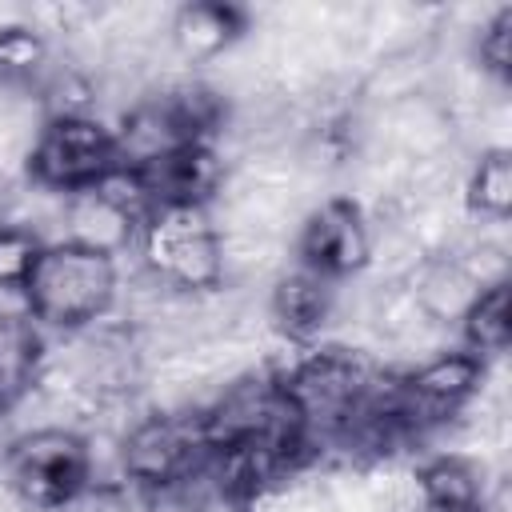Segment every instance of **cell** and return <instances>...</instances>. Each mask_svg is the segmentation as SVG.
<instances>
[{
  "mask_svg": "<svg viewBox=\"0 0 512 512\" xmlns=\"http://www.w3.org/2000/svg\"><path fill=\"white\" fill-rule=\"evenodd\" d=\"M56 512H128V500L112 484H92V488H84L76 500H68Z\"/></svg>",
  "mask_w": 512,
  "mask_h": 512,
  "instance_id": "cell-18",
  "label": "cell"
},
{
  "mask_svg": "<svg viewBox=\"0 0 512 512\" xmlns=\"http://www.w3.org/2000/svg\"><path fill=\"white\" fill-rule=\"evenodd\" d=\"M268 312H272V324L280 328V336H288L296 344H312L336 312V284L296 264L292 272H284L272 284Z\"/></svg>",
  "mask_w": 512,
  "mask_h": 512,
  "instance_id": "cell-8",
  "label": "cell"
},
{
  "mask_svg": "<svg viewBox=\"0 0 512 512\" xmlns=\"http://www.w3.org/2000/svg\"><path fill=\"white\" fill-rule=\"evenodd\" d=\"M296 264L340 284L372 264V228L352 196L320 200L296 236Z\"/></svg>",
  "mask_w": 512,
  "mask_h": 512,
  "instance_id": "cell-6",
  "label": "cell"
},
{
  "mask_svg": "<svg viewBox=\"0 0 512 512\" xmlns=\"http://www.w3.org/2000/svg\"><path fill=\"white\" fill-rule=\"evenodd\" d=\"M416 512H468L484 504L480 472L464 456H436L428 460L416 480Z\"/></svg>",
  "mask_w": 512,
  "mask_h": 512,
  "instance_id": "cell-12",
  "label": "cell"
},
{
  "mask_svg": "<svg viewBox=\"0 0 512 512\" xmlns=\"http://www.w3.org/2000/svg\"><path fill=\"white\" fill-rule=\"evenodd\" d=\"M0 224H4V188H0Z\"/></svg>",
  "mask_w": 512,
  "mask_h": 512,
  "instance_id": "cell-19",
  "label": "cell"
},
{
  "mask_svg": "<svg viewBox=\"0 0 512 512\" xmlns=\"http://www.w3.org/2000/svg\"><path fill=\"white\" fill-rule=\"evenodd\" d=\"M48 64V40L28 24H4L0 28V80L28 84Z\"/></svg>",
  "mask_w": 512,
  "mask_h": 512,
  "instance_id": "cell-16",
  "label": "cell"
},
{
  "mask_svg": "<svg viewBox=\"0 0 512 512\" xmlns=\"http://www.w3.org/2000/svg\"><path fill=\"white\" fill-rule=\"evenodd\" d=\"M248 28V12L236 8V4H224V0H196V4H184L172 12V48L200 64V60H216L220 52H228Z\"/></svg>",
  "mask_w": 512,
  "mask_h": 512,
  "instance_id": "cell-9",
  "label": "cell"
},
{
  "mask_svg": "<svg viewBox=\"0 0 512 512\" xmlns=\"http://www.w3.org/2000/svg\"><path fill=\"white\" fill-rule=\"evenodd\" d=\"M460 332H464V348L476 352L480 360H496L508 352L512 340V284L496 280L484 284L472 304L460 316Z\"/></svg>",
  "mask_w": 512,
  "mask_h": 512,
  "instance_id": "cell-13",
  "label": "cell"
},
{
  "mask_svg": "<svg viewBox=\"0 0 512 512\" xmlns=\"http://www.w3.org/2000/svg\"><path fill=\"white\" fill-rule=\"evenodd\" d=\"M208 456L200 412H148L120 440L124 480L156 496L200 484Z\"/></svg>",
  "mask_w": 512,
  "mask_h": 512,
  "instance_id": "cell-5",
  "label": "cell"
},
{
  "mask_svg": "<svg viewBox=\"0 0 512 512\" xmlns=\"http://www.w3.org/2000/svg\"><path fill=\"white\" fill-rule=\"evenodd\" d=\"M468 512H488V508H484V504H480V508H468Z\"/></svg>",
  "mask_w": 512,
  "mask_h": 512,
  "instance_id": "cell-20",
  "label": "cell"
},
{
  "mask_svg": "<svg viewBox=\"0 0 512 512\" xmlns=\"http://www.w3.org/2000/svg\"><path fill=\"white\" fill-rule=\"evenodd\" d=\"M476 60L488 76L508 80L512 76V4H500L476 36Z\"/></svg>",
  "mask_w": 512,
  "mask_h": 512,
  "instance_id": "cell-17",
  "label": "cell"
},
{
  "mask_svg": "<svg viewBox=\"0 0 512 512\" xmlns=\"http://www.w3.org/2000/svg\"><path fill=\"white\" fill-rule=\"evenodd\" d=\"M464 204L472 216H484L492 224L508 220L512 212V152L508 148H484L464 180Z\"/></svg>",
  "mask_w": 512,
  "mask_h": 512,
  "instance_id": "cell-14",
  "label": "cell"
},
{
  "mask_svg": "<svg viewBox=\"0 0 512 512\" xmlns=\"http://www.w3.org/2000/svg\"><path fill=\"white\" fill-rule=\"evenodd\" d=\"M136 248L160 288L200 296L224 284V268H228L224 236L212 212L200 204L152 208L136 232Z\"/></svg>",
  "mask_w": 512,
  "mask_h": 512,
  "instance_id": "cell-2",
  "label": "cell"
},
{
  "mask_svg": "<svg viewBox=\"0 0 512 512\" xmlns=\"http://www.w3.org/2000/svg\"><path fill=\"white\" fill-rule=\"evenodd\" d=\"M128 168L136 172L152 208H168V204L208 208L216 200V192L224 188V176H228L216 144H208V140L168 148V152L140 160V164H128Z\"/></svg>",
  "mask_w": 512,
  "mask_h": 512,
  "instance_id": "cell-7",
  "label": "cell"
},
{
  "mask_svg": "<svg viewBox=\"0 0 512 512\" xmlns=\"http://www.w3.org/2000/svg\"><path fill=\"white\" fill-rule=\"evenodd\" d=\"M116 296H120L116 256L72 240H48L20 292L24 312L44 332H64V336L108 320Z\"/></svg>",
  "mask_w": 512,
  "mask_h": 512,
  "instance_id": "cell-1",
  "label": "cell"
},
{
  "mask_svg": "<svg viewBox=\"0 0 512 512\" xmlns=\"http://www.w3.org/2000/svg\"><path fill=\"white\" fill-rule=\"evenodd\" d=\"M48 368L44 328L28 312H0V408L40 388Z\"/></svg>",
  "mask_w": 512,
  "mask_h": 512,
  "instance_id": "cell-10",
  "label": "cell"
},
{
  "mask_svg": "<svg viewBox=\"0 0 512 512\" xmlns=\"http://www.w3.org/2000/svg\"><path fill=\"white\" fill-rule=\"evenodd\" d=\"M44 244L48 240L28 224H12V220L0 224V296H8V292L20 296L24 292Z\"/></svg>",
  "mask_w": 512,
  "mask_h": 512,
  "instance_id": "cell-15",
  "label": "cell"
},
{
  "mask_svg": "<svg viewBox=\"0 0 512 512\" xmlns=\"http://www.w3.org/2000/svg\"><path fill=\"white\" fill-rule=\"evenodd\" d=\"M120 164L116 128L92 112H48L24 156L28 180L56 196L88 192Z\"/></svg>",
  "mask_w": 512,
  "mask_h": 512,
  "instance_id": "cell-4",
  "label": "cell"
},
{
  "mask_svg": "<svg viewBox=\"0 0 512 512\" xmlns=\"http://www.w3.org/2000/svg\"><path fill=\"white\" fill-rule=\"evenodd\" d=\"M4 484L28 512H56L92 488V444L76 428L44 424L20 432L4 452Z\"/></svg>",
  "mask_w": 512,
  "mask_h": 512,
  "instance_id": "cell-3",
  "label": "cell"
},
{
  "mask_svg": "<svg viewBox=\"0 0 512 512\" xmlns=\"http://www.w3.org/2000/svg\"><path fill=\"white\" fill-rule=\"evenodd\" d=\"M136 232H140V224L120 204H112L100 188L64 196V236L60 240L120 256L128 244H136Z\"/></svg>",
  "mask_w": 512,
  "mask_h": 512,
  "instance_id": "cell-11",
  "label": "cell"
}]
</instances>
